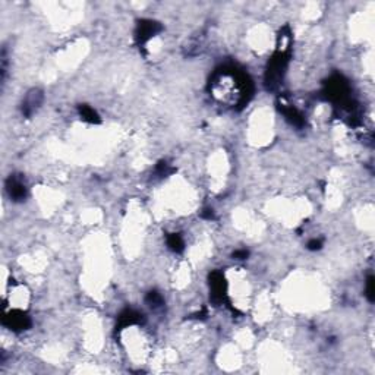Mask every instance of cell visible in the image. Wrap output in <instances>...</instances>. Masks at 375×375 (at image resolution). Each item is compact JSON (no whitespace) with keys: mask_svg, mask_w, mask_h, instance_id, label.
<instances>
[{"mask_svg":"<svg viewBox=\"0 0 375 375\" xmlns=\"http://www.w3.org/2000/svg\"><path fill=\"white\" fill-rule=\"evenodd\" d=\"M287 62H289L287 47H282V50H279L272 56V59L268 63V67H267L265 85L268 90H276L280 85V82L283 81V77H285Z\"/></svg>","mask_w":375,"mask_h":375,"instance_id":"1","label":"cell"},{"mask_svg":"<svg viewBox=\"0 0 375 375\" xmlns=\"http://www.w3.org/2000/svg\"><path fill=\"white\" fill-rule=\"evenodd\" d=\"M160 31H161V25L158 22L150 21V19H143V21L138 22L137 31H135V39H137L140 46H143Z\"/></svg>","mask_w":375,"mask_h":375,"instance_id":"2","label":"cell"},{"mask_svg":"<svg viewBox=\"0 0 375 375\" xmlns=\"http://www.w3.org/2000/svg\"><path fill=\"white\" fill-rule=\"evenodd\" d=\"M3 324L13 331H22L31 327V320L22 311H12L5 315Z\"/></svg>","mask_w":375,"mask_h":375,"instance_id":"3","label":"cell"},{"mask_svg":"<svg viewBox=\"0 0 375 375\" xmlns=\"http://www.w3.org/2000/svg\"><path fill=\"white\" fill-rule=\"evenodd\" d=\"M43 100H44L43 91L37 90V88L29 91V92L25 95L24 101H22V107H21L22 115L25 117L32 116V115L40 109V106L43 103Z\"/></svg>","mask_w":375,"mask_h":375,"instance_id":"4","label":"cell"},{"mask_svg":"<svg viewBox=\"0 0 375 375\" xmlns=\"http://www.w3.org/2000/svg\"><path fill=\"white\" fill-rule=\"evenodd\" d=\"M6 189H8L9 196L12 198L13 201H16V202H21V201H24L26 198L25 183H24L21 176H16V175L12 176L11 175V178L6 182Z\"/></svg>","mask_w":375,"mask_h":375,"instance_id":"5","label":"cell"},{"mask_svg":"<svg viewBox=\"0 0 375 375\" xmlns=\"http://www.w3.org/2000/svg\"><path fill=\"white\" fill-rule=\"evenodd\" d=\"M279 109H280V112L283 113L285 119L290 125H293L296 128H302L305 125V117H303V115L299 112L296 107H293L292 104H286L282 101L280 106H279Z\"/></svg>","mask_w":375,"mask_h":375,"instance_id":"6","label":"cell"},{"mask_svg":"<svg viewBox=\"0 0 375 375\" xmlns=\"http://www.w3.org/2000/svg\"><path fill=\"white\" fill-rule=\"evenodd\" d=\"M210 286H211V299L216 303H220L224 299V277L220 272L214 271L210 276Z\"/></svg>","mask_w":375,"mask_h":375,"instance_id":"7","label":"cell"},{"mask_svg":"<svg viewBox=\"0 0 375 375\" xmlns=\"http://www.w3.org/2000/svg\"><path fill=\"white\" fill-rule=\"evenodd\" d=\"M143 321V315L133 310H125L117 318V328L123 330L133 324H140Z\"/></svg>","mask_w":375,"mask_h":375,"instance_id":"8","label":"cell"},{"mask_svg":"<svg viewBox=\"0 0 375 375\" xmlns=\"http://www.w3.org/2000/svg\"><path fill=\"white\" fill-rule=\"evenodd\" d=\"M78 112H79V116H81L82 120L90 122V123H100V116L97 115V112L92 107H90V106L81 104L78 107Z\"/></svg>","mask_w":375,"mask_h":375,"instance_id":"9","label":"cell"},{"mask_svg":"<svg viewBox=\"0 0 375 375\" xmlns=\"http://www.w3.org/2000/svg\"><path fill=\"white\" fill-rule=\"evenodd\" d=\"M167 245H168V248L173 251V252H182V251H183V248H185L183 239H182L181 234H178V233H172V234H168Z\"/></svg>","mask_w":375,"mask_h":375,"instance_id":"10","label":"cell"},{"mask_svg":"<svg viewBox=\"0 0 375 375\" xmlns=\"http://www.w3.org/2000/svg\"><path fill=\"white\" fill-rule=\"evenodd\" d=\"M145 302H147L151 308H158V306H161V305H163V298H161V295H160L158 292L151 290V292H148V293H147V296H145Z\"/></svg>","mask_w":375,"mask_h":375,"instance_id":"11","label":"cell"},{"mask_svg":"<svg viewBox=\"0 0 375 375\" xmlns=\"http://www.w3.org/2000/svg\"><path fill=\"white\" fill-rule=\"evenodd\" d=\"M374 276H369L366 279V298L369 302L375 300V289H374Z\"/></svg>","mask_w":375,"mask_h":375,"instance_id":"12","label":"cell"},{"mask_svg":"<svg viewBox=\"0 0 375 375\" xmlns=\"http://www.w3.org/2000/svg\"><path fill=\"white\" fill-rule=\"evenodd\" d=\"M173 170L170 168L166 161H160L158 164H157V167H155V173L158 175V176H167L168 173H172Z\"/></svg>","mask_w":375,"mask_h":375,"instance_id":"13","label":"cell"},{"mask_svg":"<svg viewBox=\"0 0 375 375\" xmlns=\"http://www.w3.org/2000/svg\"><path fill=\"white\" fill-rule=\"evenodd\" d=\"M323 248V242L320 239H312L308 242V249L310 251H320Z\"/></svg>","mask_w":375,"mask_h":375,"instance_id":"14","label":"cell"},{"mask_svg":"<svg viewBox=\"0 0 375 375\" xmlns=\"http://www.w3.org/2000/svg\"><path fill=\"white\" fill-rule=\"evenodd\" d=\"M249 255V252L246 249H239V251H234L233 252V258L234 259H246Z\"/></svg>","mask_w":375,"mask_h":375,"instance_id":"15","label":"cell"},{"mask_svg":"<svg viewBox=\"0 0 375 375\" xmlns=\"http://www.w3.org/2000/svg\"><path fill=\"white\" fill-rule=\"evenodd\" d=\"M201 216H202L204 219H213V217H214V213H213L211 208H206V210L201 213Z\"/></svg>","mask_w":375,"mask_h":375,"instance_id":"16","label":"cell"}]
</instances>
